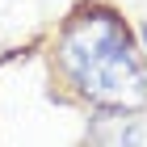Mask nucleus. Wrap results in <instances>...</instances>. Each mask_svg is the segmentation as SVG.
Returning a JSON list of instances; mask_svg holds the SVG:
<instances>
[{
  "label": "nucleus",
  "instance_id": "2",
  "mask_svg": "<svg viewBox=\"0 0 147 147\" xmlns=\"http://www.w3.org/2000/svg\"><path fill=\"white\" fill-rule=\"evenodd\" d=\"M118 147H147V113H139V118H130V122L122 126Z\"/></svg>",
  "mask_w": 147,
  "mask_h": 147
},
{
  "label": "nucleus",
  "instance_id": "3",
  "mask_svg": "<svg viewBox=\"0 0 147 147\" xmlns=\"http://www.w3.org/2000/svg\"><path fill=\"white\" fill-rule=\"evenodd\" d=\"M139 51H143V67H147V21L139 25Z\"/></svg>",
  "mask_w": 147,
  "mask_h": 147
},
{
  "label": "nucleus",
  "instance_id": "1",
  "mask_svg": "<svg viewBox=\"0 0 147 147\" xmlns=\"http://www.w3.org/2000/svg\"><path fill=\"white\" fill-rule=\"evenodd\" d=\"M55 67L84 105L109 118L147 113V67L135 30L109 4H80L55 38Z\"/></svg>",
  "mask_w": 147,
  "mask_h": 147
}]
</instances>
